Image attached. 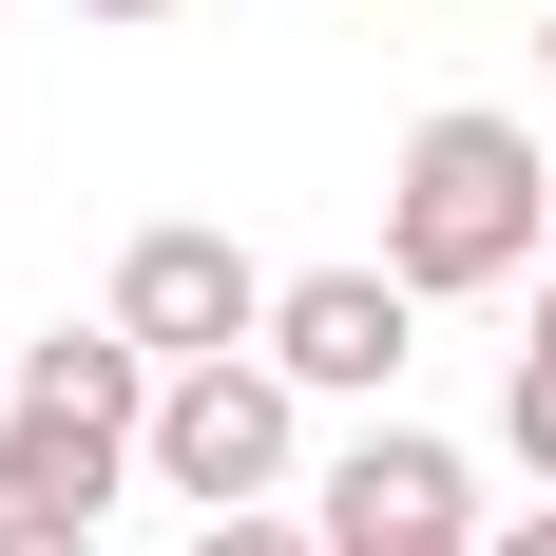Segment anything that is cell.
<instances>
[{
  "label": "cell",
  "mask_w": 556,
  "mask_h": 556,
  "mask_svg": "<svg viewBox=\"0 0 556 556\" xmlns=\"http://www.w3.org/2000/svg\"><path fill=\"white\" fill-rule=\"evenodd\" d=\"M500 442L556 480V345H518V384H500Z\"/></svg>",
  "instance_id": "8"
},
{
  "label": "cell",
  "mask_w": 556,
  "mask_h": 556,
  "mask_svg": "<svg viewBox=\"0 0 556 556\" xmlns=\"http://www.w3.org/2000/svg\"><path fill=\"white\" fill-rule=\"evenodd\" d=\"M538 77H556V20H538Z\"/></svg>",
  "instance_id": "14"
},
{
  "label": "cell",
  "mask_w": 556,
  "mask_h": 556,
  "mask_svg": "<svg viewBox=\"0 0 556 556\" xmlns=\"http://www.w3.org/2000/svg\"><path fill=\"white\" fill-rule=\"evenodd\" d=\"M154 345L135 327H58L20 345V403H0V500H58V518H115V480L154 460Z\"/></svg>",
  "instance_id": "2"
},
{
  "label": "cell",
  "mask_w": 556,
  "mask_h": 556,
  "mask_svg": "<svg viewBox=\"0 0 556 556\" xmlns=\"http://www.w3.org/2000/svg\"><path fill=\"white\" fill-rule=\"evenodd\" d=\"M403 345H422V288H403V269H288V307H269V365L307 403L403 384Z\"/></svg>",
  "instance_id": "5"
},
{
  "label": "cell",
  "mask_w": 556,
  "mask_h": 556,
  "mask_svg": "<svg viewBox=\"0 0 556 556\" xmlns=\"http://www.w3.org/2000/svg\"><path fill=\"white\" fill-rule=\"evenodd\" d=\"M480 556H556V500H518V518H500V538H480Z\"/></svg>",
  "instance_id": "10"
},
{
  "label": "cell",
  "mask_w": 556,
  "mask_h": 556,
  "mask_svg": "<svg viewBox=\"0 0 556 556\" xmlns=\"http://www.w3.org/2000/svg\"><path fill=\"white\" fill-rule=\"evenodd\" d=\"M77 20H173V0H77Z\"/></svg>",
  "instance_id": "11"
},
{
  "label": "cell",
  "mask_w": 556,
  "mask_h": 556,
  "mask_svg": "<svg viewBox=\"0 0 556 556\" xmlns=\"http://www.w3.org/2000/svg\"><path fill=\"white\" fill-rule=\"evenodd\" d=\"M327 556H480V518H422V500H327Z\"/></svg>",
  "instance_id": "6"
},
{
  "label": "cell",
  "mask_w": 556,
  "mask_h": 556,
  "mask_svg": "<svg viewBox=\"0 0 556 556\" xmlns=\"http://www.w3.org/2000/svg\"><path fill=\"white\" fill-rule=\"evenodd\" d=\"M192 556H327V518H269V500H230V518H192Z\"/></svg>",
  "instance_id": "7"
},
{
  "label": "cell",
  "mask_w": 556,
  "mask_h": 556,
  "mask_svg": "<svg viewBox=\"0 0 556 556\" xmlns=\"http://www.w3.org/2000/svg\"><path fill=\"white\" fill-rule=\"evenodd\" d=\"M384 269L422 288V307L556 269V173H538L518 115H422V135H403V173H384Z\"/></svg>",
  "instance_id": "1"
},
{
  "label": "cell",
  "mask_w": 556,
  "mask_h": 556,
  "mask_svg": "<svg viewBox=\"0 0 556 556\" xmlns=\"http://www.w3.org/2000/svg\"><path fill=\"white\" fill-rule=\"evenodd\" d=\"M0 403H20V345H0Z\"/></svg>",
  "instance_id": "13"
},
{
  "label": "cell",
  "mask_w": 556,
  "mask_h": 556,
  "mask_svg": "<svg viewBox=\"0 0 556 556\" xmlns=\"http://www.w3.org/2000/svg\"><path fill=\"white\" fill-rule=\"evenodd\" d=\"M269 307H288V288L250 269L230 230H192V212H173V230H135V250H115V327L154 345V365H212V345H250V327H269Z\"/></svg>",
  "instance_id": "4"
},
{
  "label": "cell",
  "mask_w": 556,
  "mask_h": 556,
  "mask_svg": "<svg viewBox=\"0 0 556 556\" xmlns=\"http://www.w3.org/2000/svg\"><path fill=\"white\" fill-rule=\"evenodd\" d=\"M288 403H307V384H288V365H250V345H212V365H173V384H154V480H173V500H269V480H288Z\"/></svg>",
  "instance_id": "3"
},
{
  "label": "cell",
  "mask_w": 556,
  "mask_h": 556,
  "mask_svg": "<svg viewBox=\"0 0 556 556\" xmlns=\"http://www.w3.org/2000/svg\"><path fill=\"white\" fill-rule=\"evenodd\" d=\"M538 345H556V269H538Z\"/></svg>",
  "instance_id": "12"
},
{
  "label": "cell",
  "mask_w": 556,
  "mask_h": 556,
  "mask_svg": "<svg viewBox=\"0 0 556 556\" xmlns=\"http://www.w3.org/2000/svg\"><path fill=\"white\" fill-rule=\"evenodd\" d=\"M0 556H97V518H58V500H0Z\"/></svg>",
  "instance_id": "9"
}]
</instances>
